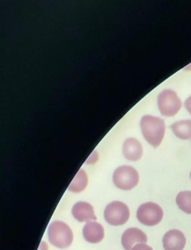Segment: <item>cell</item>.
I'll return each instance as SVG.
<instances>
[{"instance_id":"obj_1","label":"cell","mask_w":191,"mask_h":250,"mask_svg":"<svg viewBox=\"0 0 191 250\" xmlns=\"http://www.w3.org/2000/svg\"><path fill=\"white\" fill-rule=\"evenodd\" d=\"M141 128L146 141L153 147L160 146L165 134V123L160 117L146 115L141 118Z\"/></svg>"},{"instance_id":"obj_2","label":"cell","mask_w":191,"mask_h":250,"mask_svg":"<svg viewBox=\"0 0 191 250\" xmlns=\"http://www.w3.org/2000/svg\"><path fill=\"white\" fill-rule=\"evenodd\" d=\"M48 238L54 247L66 249L73 241V233L70 227L62 221H54L48 228Z\"/></svg>"},{"instance_id":"obj_3","label":"cell","mask_w":191,"mask_h":250,"mask_svg":"<svg viewBox=\"0 0 191 250\" xmlns=\"http://www.w3.org/2000/svg\"><path fill=\"white\" fill-rule=\"evenodd\" d=\"M113 182L117 188L130 190L138 186L139 174L132 167H119L113 174Z\"/></svg>"},{"instance_id":"obj_4","label":"cell","mask_w":191,"mask_h":250,"mask_svg":"<svg viewBox=\"0 0 191 250\" xmlns=\"http://www.w3.org/2000/svg\"><path fill=\"white\" fill-rule=\"evenodd\" d=\"M104 217L105 220L110 225L114 227L124 225L129 219V208L122 202H113L106 206Z\"/></svg>"},{"instance_id":"obj_5","label":"cell","mask_w":191,"mask_h":250,"mask_svg":"<svg viewBox=\"0 0 191 250\" xmlns=\"http://www.w3.org/2000/svg\"><path fill=\"white\" fill-rule=\"evenodd\" d=\"M158 105L163 116L173 117L182 108V103L175 91L167 89L158 95Z\"/></svg>"},{"instance_id":"obj_6","label":"cell","mask_w":191,"mask_h":250,"mask_svg":"<svg viewBox=\"0 0 191 250\" xmlns=\"http://www.w3.org/2000/svg\"><path fill=\"white\" fill-rule=\"evenodd\" d=\"M164 211L159 205L155 203H146L138 208L137 218L140 223L147 227H154L162 220Z\"/></svg>"},{"instance_id":"obj_7","label":"cell","mask_w":191,"mask_h":250,"mask_svg":"<svg viewBox=\"0 0 191 250\" xmlns=\"http://www.w3.org/2000/svg\"><path fill=\"white\" fill-rule=\"evenodd\" d=\"M185 245L186 238L179 230H170L163 238V246L165 250H183Z\"/></svg>"},{"instance_id":"obj_8","label":"cell","mask_w":191,"mask_h":250,"mask_svg":"<svg viewBox=\"0 0 191 250\" xmlns=\"http://www.w3.org/2000/svg\"><path fill=\"white\" fill-rule=\"evenodd\" d=\"M147 236L142 230L138 228H129L124 231L122 235V245L126 250H131L134 244H146Z\"/></svg>"},{"instance_id":"obj_9","label":"cell","mask_w":191,"mask_h":250,"mask_svg":"<svg viewBox=\"0 0 191 250\" xmlns=\"http://www.w3.org/2000/svg\"><path fill=\"white\" fill-rule=\"evenodd\" d=\"M72 214L73 217L80 223H89L93 220H97L93 206L86 202L76 203L72 208Z\"/></svg>"},{"instance_id":"obj_10","label":"cell","mask_w":191,"mask_h":250,"mask_svg":"<svg viewBox=\"0 0 191 250\" xmlns=\"http://www.w3.org/2000/svg\"><path fill=\"white\" fill-rule=\"evenodd\" d=\"M85 240L90 244H98L104 238V228L97 222H89L86 223L83 230Z\"/></svg>"},{"instance_id":"obj_11","label":"cell","mask_w":191,"mask_h":250,"mask_svg":"<svg viewBox=\"0 0 191 250\" xmlns=\"http://www.w3.org/2000/svg\"><path fill=\"white\" fill-rule=\"evenodd\" d=\"M123 153L126 159L131 162H137L142 157L143 146L135 138L126 140L123 146Z\"/></svg>"},{"instance_id":"obj_12","label":"cell","mask_w":191,"mask_h":250,"mask_svg":"<svg viewBox=\"0 0 191 250\" xmlns=\"http://www.w3.org/2000/svg\"><path fill=\"white\" fill-rule=\"evenodd\" d=\"M174 135L182 140L191 139V120L178 121L171 125Z\"/></svg>"},{"instance_id":"obj_13","label":"cell","mask_w":191,"mask_h":250,"mask_svg":"<svg viewBox=\"0 0 191 250\" xmlns=\"http://www.w3.org/2000/svg\"><path fill=\"white\" fill-rule=\"evenodd\" d=\"M88 184V178L84 169H79L77 174L72 181L68 190L73 193H81L87 188Z\"/></svg>"},{"instance_id":"obj_14","label":"cell","mask_w":191,"mask_h":250,"mask_svg":"<svg viewBox=\"0 0 191 250\" xmlns=\"http://www.w3.org/2000/svg\"><path fill=\"white\" fill-rule=\"evenodd\" d=\"M177 206L188 214H191V191L185 190L178 193L176 199Z\"/></svg>"},{"instance_id":"obj_15","label":"cell","mask_w":191,"mask_h":250,"mask_svg":"<svg viewBox=\"0 0 191 250\" xmlns=\"http://www.w3.org/2000/svg\"><path fill=\"white\" fill-rule=\"evenodd\" d=\"M131 250H153L152 247L145 244H136Z\"/></svg>"},{"instance_id":"obj_16","label":"cell","mask_w":191,"mask_h":250,"mask_svg":"<svg viewBox=\"0 0 191 250\" xmlns=\"http://www.w3.org/2000/svg\"><path fill=\"white\" fill-rule=\"evenodd\" d=\"M185 107L186 108L187 111L191 114V96L187 99L185 103Z\"/></svg>"},{"instance_id":"obj_17","label":"cell","mask_w":191,"mask_h":250,"mask_svg":"<svg viewBox=\"0 0 191 250\" xmlns=\"http://www.w3.org/2000/svg\"><path fill=\"white\" fill-rule=\"evenodd\" d=\"M38 250H48V246L44 241H42Z\"/></svg>"},{"instance_id":"obj_18","label":"cell","mask_w":191,"mask_h":250,"mask_svg":"<svg viewBox=\"0 0 191 250\" xmlns=\"http://www.w3.org/2000/svg\"><path fill=\"white\" fill-rule=\"evenodd\" d=\"M190 176H191V175H190Z\"/></svg>"}]
</instances>
